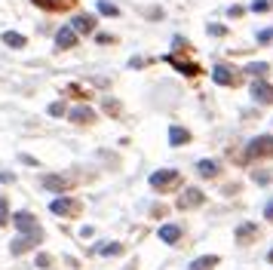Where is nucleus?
I'll use <instances>...</instances> for the list:
<instances>
[{"mask_svg": "<svg viewBox=\"0 0 273 270\" xmlns=\"http://www.w3.org/2000/svg\"><path fill=\"white\" fill-rule=\"evenodd\" d=\"M273 154V135H255L249 144H246V157L255 160V157H267Z\"/></svg>", "mask_w": 273, "mask_h": 270, "instance_id": "1", "label": "nucleus"}, {"mask_svg": "<svg viewBox=\"0 0 273 270\" xmlns=\"http://www.w3.org/2000/svg\"><path fill=\"white\" fill-rule=\"evenodd\" d=\"M12 224H15L18 234H40L37 218H34L31 212H15V215H12Z\"/></svg>", "mask_w": 273, "mask_h": 270, "instance_id": "2", "label": "nucleus"}, {"mask_svg": "<svg viewBox=\"0 0 273 270\" xmlns=\"http://www.w3.org/2000/svg\"><path fill=\"white\" fill-rule=\"evenodd\" d=\"M249 92H252V98H255V101H261V105H270V101H273V86L267 83V80H252Z\"/></svg>", "mask_w": 273, "mask_h": 270, "instance_id": "3", "label": "nucleus"}, {"mask_svg": "<svg viewBox=\"0 0 273 270\" xmlns=\"http://www.w3.org/2000/svg\"><path fill=\"white\" fill-rule=\"evenodd\" d=\"M203 200H206V197H203L200 188H187V191L178 197V209H181V212H184V209H197V206H203Z\"/></svg>", "mask_w": 273, "mask_h": 270, "instance_id": "4", "label": "nucleus"}, {"mask_svg": "<svg viewBox=\"0 0 273 270\" xmlns=\"http://www.w3.org/2000/svg\"><path fill=\"white\" fill-rule=\"evenodd\" d=\"M49 212H52V215H74V212H77V200H74V197H55V200L49 203Z\"/></svg>", "mask_w": 273, "mask_h": 270, "instance_id": "5", "label": "nucleus"}, {"mask_svg": "<svg viewBox=\"0 0 273 270\" xmlns=\"http://www.w3.org/2000/svg\"><path fill=\"white\" fill-rule=\"evenodd\" d=\"M74 46H77V31H74L71 25L58 28V34H55V49H74Z\"/></svg>", "mask_w": 273, "mask_h": 270, "instance_id": "6", "label": "nucleus"}, {"mask_svg": "<svg viewBox=\"0 0 273 270\" xmlns=\"http://www.w3.org/2000/svg\"><path fill=\"white\" fill-rule=\"evenodd\" d=\"M34 240H40V234H22V237H15V240L9 243V252H12V255H25V252L34 246Z\"/></svg>", "mask_w": 273, "mask_h": 270, "instance_id": "7", "label": "nucleus"}, {"mask_svg": "<svg viewBox=\"0 0 273 270\" xmlns=\"http://www.w3.org/2000/svg\"><path fill=\"white\" fill-rule=\"evenodd\" d=\"M71 28H74L77 34H92V31H95V15L80 12V15H74V18H71Z\"/></svg>", "mask_w": 273, "mask_h": 270, "instance_id": "8", "label": "nucleus"}, {"mask_svg": "<svg viewBox=\"0 0 273 270\" xmlns=\"http://www.w3.org/2000/svg\"><path fill=\"white\" fill-rule=\"evenodd\" d=\"M212 80H215L218 86H234V83H237V77H234V71H230L227 65H215V68H212Z\"/></svg>", "mask_w": 273, "mask_h": 270, "instance_id": "9", "label": "nucleus"}, {"mask_svg": "<svg viewBox=\"0 0 273 270\" xmlns=\"http://www.w3.org/2000/svg\"><path fill=\"white\" fill-rule=\"evenodd\" d=\"M68 120H71V123H92V120H95V111L86 108V105H80V108H71V111H68Z\"/></svg>", "mask_w": 273, "mask_h": 270, "instance_id": "10", "label": "nucleus"}, {"mask_svg": "<svg viewBox=\"0 0 273 270\" xmlns=\"http://www.w3.org/2000/svg\"><path fill=\"white\" fill-rule=\"evenodd\" d=\"M175 178H178V172H175V169H160V172H154V175H151V184H154V188H169Z\"/></svg>", "mask_w": 273, "mask_h": 270, "instance_id": "11", "label": "nucleus"}, {"mask_svg": "<svg viewBox=\"0 0 273 270\" xmlns=\"http://www.w3.org/2000/svg\"><path fill=\"white\" fill-rule=\"evenodd\" d=\"M43 188H46V191L61 194V191H68V188H71V178H61V175H43Z\"/></svg>", "mask_w": 273, "mask_h": 270, "instance_id": "12", "label": "nucleus"}, {"mask_svg": "<svg viewBox=\"0 0 273 270\" xmlns=\"http://www.w3.org/2000/svg\"><path fill=\"white\" fill-rule=\"evenodd\" d=\"M160 240H163L166 246L178 243V240H181V227H178V224H163V227H160Z\"/></svg>", "mask_w": 273, "mask_h": 270, "instance_id": "13", "label": "nucleus"}, {"mask_svg": "<svg viewBox=\"0 0 273 270\" xmlns=\"http://www.w3.org/2000/svg\"><path fill=\"white\" fill-rule=\"evenodd\" d=\"M187 141H191V132H187V129H181V126H172V129H169V144H172V148L187 144Z\"/></svg>", "mask_w": 273, "mask_h": 270, "instance_id": "14", "label": "nucleus"}, {"mask_svg": "<svg viewBox=\"0 0 273 270\" xmlns=\"http://www.w3.org/2000/svg\"><path fill=\"white\" fill-rule=\"evenodd\" d=\"M3 43L6 46H12V49H25V34H18V31H3Z\"/></svg>", "mask_w": 273, "mask_h": 270, "instance_id": "15", "label": "nucleus"}, {"mask_svg": "<svg viewBox=\"0 0 273 270\" xmlns=\"http://www.w3.org/2000/svg\"><path fill=\"white\" fill-rule=\"evenodd\" d=\"M246 74H252L255 80H264V74H270V65L267 61H252V65H246Z\"/></svg>", "mask_w": 273, "mask_h": 270, "instance_id": "16", "label": "nucleus"}, {"mask_svg": "<svg viewBox=\"0 0 273 270\" xmlns=\"http://www.w3.org/2000/svg\"><path fill=\"white\" fill-rule=\"evenodd\" d=\"M197 172H200L203 178H215V175H218V163H215V160H200V163H197Z\"/></svg>", "mask_w": 273, "mask_h": 270, "instance_id": "17", "label": "nucleus"}, {"mask_svg": "<svg viewBox=\"0 0 273 270\" xmlns=\"http://www.w3.org/2000/svg\"><path fill=\"white\" fill-rule=\"evenodd\" d=\"M215 264H218V258H215V255H206V258L191 261V264H187V270H212Z\"/></svg>", "mask_w": 273, "mask_h": 270, "instance_id": "18", "label": "nucleus"}, {"mask_svg": "<svg viewBox=\"0 0 273 270\" xmlns=\"http://www.w3.org/2000/svg\"><path fill=\"white\" fill-rule=\"evenodd\" d=\"M98 12H101V15H117L120 9H117L114 3H108V0H98Z\"/></svg>", "mask_w": 273, "mask_h": 270, "instance_id": "19", "label": "nucleus"}, {"mask_svg": "<svg viewBox=\"0 0 273 270\" xmlns=\"http://www.w3.org/2000/svg\"><path fill=\"white\" fill-rule=\"evenodd\" d=\"M123 246L120 243H111V246H98V255H120Z\"/></svg>", "mask_w": 273, "mask_h": 270, "instance_id": "20", "label": "nucleus"}, {"mask_svg": "<svg viewBox=\"0 0 273 270\" xmlns=\"http://www.w3.org/2000/svg\"><path fill=\"white\" fill-rule=\"evenodd\" d=\"M255 234V224H240L237 227V240H246V237H252Z\"/></svg>", "mask_w": 273, "mask_h": 270, "instance_id": "21", "label": "nucleus"}, {"mask_svg": "<svg viewBox=\"0 0 273 270\" xmlns=\"http://www.w3.org/2000/svg\"><path fill=\"white\" fill-rule=\"evenodd\" d=\"M267 9H273V0H255L252 3V12H267Z\"/></svg>", "mask_w": 273, "mask_h": 270, "instance_id": "22", "label": "nucleus"}, {"mask_svg": "<svg viewBox=\"0 0 273 270\" xmlns=\"http://www.w3.org/2000/svg\"><path fill=\"white\" fill-rule=\"evenodd\" d=\"M46 111H49V117H61V114H65V101H52Z\"/></svg>", "mask_w": 273, "mask_h": 270, "instance_id": "23", "label": "nucleus"}, {"mask_svg": "<svg viewBox=\"0 0 273 270\" xmlns=\"http://www.w3.org/2000/svg\"><path fill=\"white\" fill-rule=\"evenodd\" d=\"M9 221V203H6V197H0V224H6Z\"/></svg>", "mask_w": 273, "mask_h": 270, "instance_id": "24", "label": "nucleus"}, {"mask_svg": "<svg viewBox=\"0 0 273 270\" xmlns=\"http://www.w3.org/2000/svg\"><path fill=\"white\" fill-rule=\"evenodd\" d=\"M209 34H212V37H224V34H227V28H224V25H215V22H212V25H209Z\"/></svg>", "mask_w": 273, "mask_h": 270, "instance_id": "25", "label": "nucleus"}, {"mask_svg": "<svg viewBox=\"0 0 273 270\" xmlns=\"http://www.w3.org/2000/svg\"><path fill=\"white\" fill-rule=\"evenodd\" d=\"M34 3H40V6H46V9H52V6H61V3H68V0H34Z\"/></svg>", "mask_w": 273, "mask_h": 270, "instance_id": "26", "label": "nucleus"}, {"mask_svg": "<svg viewBox=\"0 0 273 270\" xmlns=\"http://www.w3.org/2000/svg\"><path fill=\"white\" fill-rule=\"evenodd\" d=\"M270 40H273V28H267V31L258 34V43H270Z\"/></svg>", "mask_w": 273, "mask_h": 270, "instance_id": "27", "label": "nucleus"}, {"mask_svg": "<svg viewBox=\"0 0 273 270\" xmlns=\"http://www.w3.org/2000/svg\"><path fill=\"white\" fill-rule=\"evenodd\" d=\"M49 261H52L49 255H37V267H49Z\"/></svg>", "mask_w": 273, "mask_h": 270, "instance_id": "28", "label": "nucleus"}, {"mask_svg": "<svg viewBox=\"0 0 273 270\" xmlns=\"http://www.w3.org/2000/svg\"><path fill=\"white\" fill-rule=\"evenodd\" d=\"M264 218H267V221H273V200L264 206Z\"/></svg>", "mask_w": 273, "mask_h": 270, "instance_id": "29", "label": "nucleus"}, {"mask_svg": "<svg viewBox=\"0 0 273 270\" xmlns=\"http://www.w3.org/2000/svg\"><path fill=\"white\" fill-rule=\"evenodd\" d=\"M267 258H270V261H273V252H270V255H267Z\"/></svg>", "mask_w": 273, "mask_h": 270, "instance_id": "30", "label": "nucleus"}]
</instances>
